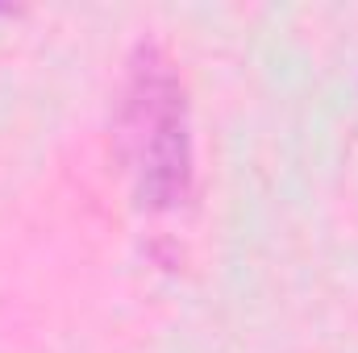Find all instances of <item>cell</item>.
I'll return each mask as SVG.
<instances>
[{
	"instance_id": "6da1fadb",
	"label": "cell",
	"mask_w": 358,
	"mask_h": 353,
	"mask_svg": "<svg viewBox=\"0 0 358 353\" xmlns=\"http://www.w3.org/2000/svg\"><path fill=\"white\" fill-rule=\"evenodd\" d=\"M117 146L146 212H179L192 204L196 150L187 88L176 59L155 38L138 42L125 63V84L117 100Z\"/></svg>"
}]
</instances>
